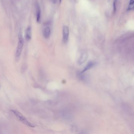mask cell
<instances>
[{"label": "cell", "instance_id": "obj_1", "mask_svg": "<svg viewBox=\"0 0 134 134\" xmlns=\"http://www.w3.org/2000/svg\"><path fill=\"white\" fill-rule=\"evenodd\" d=\"M24 45V39L21 34H19L18 36V45L17 46L16 51L15 53L16 62H18L20 59L21 53Z\"/></svg>", "mask_w": 134, "mask_h": 134}, {"label": "cell", "instance_id": "obj_2", "mask_svg": "<svg viewBox=\"0 0 134 134\" xmlns=\"http://www.w3.org/2000/svg\"><path fill=\"white\" fill-rule=\"evenodd\" d=\"M11 112L15 115V116L17 117V119L19 121H20L21 122L23 123L24 124L30 127H35V125L34 124L30 123L28 120L22 114H21L20 112L16 110H12Z\"/></svg>", "mask_w": 134, "mask_h": 134}, {"label": "cell", "instance_id": "obj_3", "mask_svg": "<svg viewBox=\"0 0 134 134\" xmlns=\"http://www.w3.org/2000/svg\"><path fill=\"white\" fill-rule=\"evenodd\" d=\"M63 40L65 42H67L69 35V29L67 26H64L63 27Z\"/></svg>", "mask_w": 134, "mask_h": 134}, {"label": "cell", "instance_id": "obj_4", "mask_svg": "<svg viewBox=\"0 0 134 134\" xmlns=\"http://www.w3.org/2000/svg\"><path fill=\"white\" fill-rule=\"evenodd\" d=\"M36 10V20L37 22H39L41 21V10L40 7L38 2H36L35 4Z\"/></svg>", "mask_w": 134, "mask_h": 134}, {"label": "cell", "instance_id": "obj_5", "mask_svg": "<svg viewBox=\"0 0 134 134\" xmlns=\"http://www.w3.org/2000/svg\"><path fill=\"white\" fill-rule=\"evenodd\" d=\"M25 37L27 41H29L31 38V27L29 26L26 29L25 32Z\"/></svg>", "mask_w": 134, "mask_h": 134}, {"label": "cell", "instance_id": "obj_6", "mask_svg": "<svg viewBox=\"0 0 134 134\" xmlns=\"http://www.w3.org/2000/svg\"><path fill=\"white\" fill-rule=\"evenodd\" d=\"M87 57H88V56H87V54L83 53L82 54L77 61L79 65H82V64L85 63V62L87 59Z\"/></svg>", "mask_w": 134, "mask_h": 134}, {"label": "cell", "instance_id": "obj_7", "mask_svg": "<svg viewBox=\"0 0 134 134\" xmlns=\"http://www.w3.org/2000/svg\"><path fill=\"white\" fill-rule=\"evenodd\" d=\"M51 34V29L48 26L46 27L44 29L43 31L44 36L46 39L49 37Z\"/></svg>", "mask_w": 134, "mask_h": 134}, {"label": "cell", "instance_id": "obj_8", "mask_svg": "<svg viewBox=\"0 0 134 134\" xmlns=\"http://www.w3.org/2000/svg\"><path fill=\"white\" fill-rule=\"evenodd\" d=\"M95 65V63L94 62H90L89 63H88V64H87V65L85 67L84 70L82 72V73L86 71H88V70L90 69V68H92Z\"/></svg>", "mask_w": 134, "mask_h": 134}, {"label": "cell", "instance_id": "obj_9", "mask_svg": "<svg viewBox=\"0 0 134 134\" xmlns=\"http://www.w3.org/2000/svg\"><path fill=\"white\" fill-rule=\"evenodd\" d=\"M134 0H130L129 5L127 8V11L132 10L134 8Z\"/></svg>", "mask_w": 134, "mask_h": 134}, {"label": "cell", "instance_id": "obj_10", "mask_svg": "<svg viewBox=\"0 0 134 134\" xmlns=\"http://www.w3.org/2000/svg\"><path fill=\"white\" fill-rule=\"evenodd\" d=\"M117 0H114L113 2V10H114V12H116V5H117Z\"/></svg>", "mask_w": 134, "mask_h": 134}, {"label": "cell", "instance_id": "obj_11", "mask_svg": "<svg viewBox=\"0 0 134 134\" xmlns=\"http://www.w3.org/2000/svg\"><path fill=\"white\" fill-rule=\"evenodd\" d=\"M52 1L53 3H56V2H57V0H52Z\"/></svg>", "mask_w": 134, "mask_h": 134}, {"label": "cell", "instance_id": "obj_12", "mask_svg": "<svg viewBox=\"0 0 134 134\" xmlns=\"http://www.w3.org/2000/svg\"><path fill=\"white\" fill-rule=\"evenodd\" d=\"M62 0H59V2H60V3H61V2H62Z\"/></svg>", "mask_w": 134, "mask_h": 134}]
</instances>
